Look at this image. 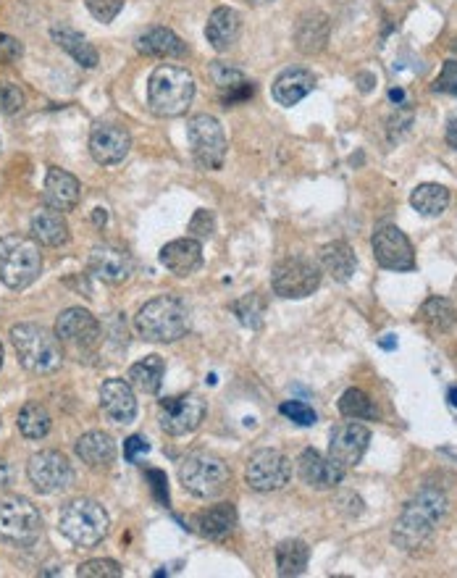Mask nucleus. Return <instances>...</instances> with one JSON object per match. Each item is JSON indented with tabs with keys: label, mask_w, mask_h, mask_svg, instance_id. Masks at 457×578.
I'll return each instance as SVG.
<instances>
[{
	"label": "nucleus",
	"mask_w": 457,
	"mask_h": 578,
	"mask_svg": "<svg viewBox=\"0 0 457 578\" xmlns=\"http://www.w3.org/2000/svg\"><path fill=\"white\" fill-rule=\"evenodd\" d=\"M292 479V463L279 450H258L250 455L245 468L247 487L255 492H279Z\"/></svg>",
	"instance_id": "nucleus-11"
},
{
	"label": "nucleus",
	"mask_w": 457,
	"mask_h": 578,
	"mask_svg": "<svg viewBox=\"0 0 457 578\" xmlns=\"http://www.w3.org/2000/svg\"><path fill=\"white\" fill-rule=\"evenodd\" d=\"M92 221H95L98 226H106V221H108L106 208H95V213H92Z\"/></svg>",
	"instance_id": "nucleus-50"
},
{
	"label": "nucleus",
	"mask_w": 457,
	"mask_h": 578,
	"mask_svg": "<svg viewBox=\"0 0 457 578\" xmlns=\"http://www.w3.org/2000/svg\"><path fill=\"white\" fill-rule=\"evenodd\" d=\"M163 358L161 355H148V358L137 360L132 363L127 371V381L132 384L137 392H145V395H158L163 384Z\"/></svg>",
	"instance_id": "nucleus-32"
},
{
	"label": "nucleus",
	"mask_w": 457,
	"mask_h": 578,
	"mask_svg": "<svg viewBox=\"0 0 457 578\" xmlns=\"http://www.w3.org/2000/svg\"><path fill=\"white\" fill-rule=\"evenodd\" d=\"M27 476L32 481V487L40 494H56L71 487L74 481V471L66 455L56 450L35 452L27 463Z\"/></svg>",
	"instance_id": "nucleus-12"
},
{
	"label": "nucleus",
	"mask_w": 457,
	"mask_h": 578,
	"mask_svg": "<svg viewBox=\"0 0 457 578\" xmlns=\"http://www.w3.org/2000/svg\"><path fill=\"white\" fill-rule=\"evenodd\" d=\"M331 37V22L324 11H308L300 16V22L295 27V48L303 56H316L329 45Z\"/></svg>",
	"instance_id": "nucleus-22"
},
{
	"label": "nucleus",
	"mask_w": 457,
	"mask_h": 578,
	"mask_svg": "<svg viewBox=\"0 0 457 578\" xmlns=\"http://www.w3.org/2000/svg\"><path fill=\"white\" fill-rule=\"evenodd\" d=\"M50 35H53L58 48H64L79 66H85V69H95V66H98V50L87 43L85 35H79V32H74V29L69 27H53Z\"/></svg>",
	"instance_id": "nucleus-34"
},
{
	"label": "nucleus",
	"mask_w": 457,
	"mask_h": 578,
	"mask_svg": "<svg viewBox=\"0 0 457 578\" xmlns=\"http://www.w3.org/2000/svg\"><path fill=\"white\" fill-rule=\"evenodd\" d=\"M447 494L439 489H421L413 500L402 508L400 518L392 529V542L402 552H418L434 539L439 523L447 515Z\"/></svg>",
	"instance_id": "nucleus-1"
},
{
	"label": "nucleus",
	"mask_w": 457,
	"mask_h": 578,
	"mask_svg": "<svg viewBox=\"0 0 457 578\" xmlns=\"http://www.w3.org/2000/svg\"><path fill=\"white\" fill-rule=\"evenodd\" d=\"M213 82L218 87V95H221V103L226 108L237 106V103H245L247 98H253V82L242 74L240 69H234L229 64H216L211 69Z\"/></svg>",
	"instance_id": "nucleus-27"
},
{
	"label": "nucleus",
	"mask_w": 457,
	"mask_h": 578,
	"mask_svg": "<svg viewBox=\"0 0 457 578\" xmlns=\"http://www.w3.org/2000/svg\"><path fill=\"white\" fill-rule=\"evenodd\" d=\"M58 529H61V534H64L69 542L90 550V547H95V544L106 539L108 529H111V521H108V513L103 510L100 502L74 500L61 510Z\"/></svg>",
	"instance_id": "nucleus-6"
},
{
	"label": "nucleus",
	"mask_w": 457,
	"mask_h": 578,
	"mask_svg": "<svg viewBox=\"0 0 457 578\" xmlns=\"http://www.w3.org/2000/svg\"><path fill=\"white\" fill-rule=\"evenodd\" d=\"M436 92H447V95H455L457 98V61H447L442 69V74L436 77L434 82Z\"/></svg>",
	"instance_id": "nucleus-46"
},
{
	"label": "nucleus",
	"mask_w": 457,
	"mask_h": 578,
	"mask_svg": "<svg viewBox=\"0 0 457 578\" xmlns=\"http://www.w3.org/2000/svg\"><path fill=\"white\" fill-rule=\"evenodd\" d=\"M74 452L82 463H87L90 468H106L111 466L113 458H116V445L113 439L103 431H87L85 437L77 439Z\"/></svg>",
	"instance_id": "nucleus-29"
},
{
	"label": "nucleus",
	"mask_w": 457,
	"mask_h": 578,
	"mask_svg": "<svg viewBox=\"0 0 457 578\" xmlns=\"http://www.w3.org/2000/svg\"><path fill=\"white\" fill-rule=\"evenodd\" d=\"M247 3H253V6H261V3H268V0H247Z\"/></svg>",
	"instance_id": "nucleus-52"
},
{
	"label": "nucleus",
	"mask_w": 457,
	"mask_h": 578,
	"mask_svg": "<svg viewBox=\"0 0 457 578\" xmlns=\"http://www.w3.org/2000/svg\"><path fill=\"white\" fill-rule=\"evenodd\" d=\"M255 300H258V297L250 295V297H245L242 303L234 305V313H237L242 324L250 326V329H258V326L263 324V313H266V308H258V311H253Z\"/></svg>",
	"instance_id": "nucleus-44"
},
{
	"label": "nucleus",
	"mask_w": 457,
	"mask_h": 578,
	"mask_svg": "<svg viewBox=\"0 0 457 578\" xmlns=\"http://www.w3.org/2000/svg\"><path fill=\"white\" fill-rule=\"evenodd\" d=\"M195 100V77L182 66H158L150 74L148 82V103L155 116L174 119L187 113V108Z\"/></svg>",
	"instance_id": "nucleus-3"
},
{
	"label": "nucleus",
	"mask_w": 457,
	"mask_h": 578,
	"mask_svg": "<svg viewBox=\"0 0 457 578\" xmlns=\"http://www.w3.org/2000/svg\"><path fill=\"white\" fill-rule=\"evenodd\" d=\"M450 405L452 408H457V387L450 389Z\"/></svg>",
	"instance_id": "nucleus-51"
},
{
	"label": "nucleus",
	"mask_w": 457,
	"mask_h": 578,
	"mask_svg": "<svg viewBox=\"0 0 457 578\" xmlns=\"http://www.w3.org/2000/svg\"><path fill=\"white\" fill-rule=\"evenodd\" d=\"M90 271L108 284H124L132 276L134 261L127 250L113 245H95L90 253Z\"/></svg>",
	"instance_id": "nucleus-19"
},
{
	"label": "nucleus",
	"mask_w": 457,
	"mask_h": 578,
	"mask_svg": "<svg viewBox=\"0 0 457 578\" xmlns=\"http://www.w3.org/2000/svg\"><path fill=\"white\" fill-rule=\"evenodd\" d=\"M187 140H190L192 156L200 169L218 171L224 166L229 142H226L224 127L216 116H208V113L192 116L187 121Z\"/></svg>",
	"instance_id": "nucleus-9"
},
{
	"label": "nucleus",
	"mask_w": 457,
	"mask_h": 578,
	"mask_svg": "<svg viewBox=\"0 0 457 578\" xmlns=\"http://www.w3.org/2000/svg\"><path fill=\"white\" fill-rule=\"evenodd\" d=\"M82 198V184L74 174L64 169H50L48 177H45V190H43V203L48 208H56V211L66 213L74 211Z\"/></svg>",
	"instance_id": "nucleus-21"
},
{
	"label": "nucleus",
	"mask_w": 457,
	"mask_h": 578,
	"mask_svg": "<svg viewBox=\"0 0 457 578\" xmlns=\"http://www.w3.org/2000/svg\"><path fill=\"white\" fill-rule=\"evenodd\" d=\"M137 50L150 58H182L187 56V43L169 27H150L137 37Z\"/></svg>",
	"instance_id": "nucleus-26"
},
{
	"label": "nucleus",
	"mask_w": 457,
	"mask_h": 578,
	"mask_svg": "<svg viewBox=\"0 0 457 578\" xmlns=\"http://www.w3.org/2000/svg\"><path fill=\"white\" fill-rule=\"evenodd\" d=\"M11 484V468L6 460H0V489H6Z\"/></svg>",
	"instance_id": "nucleus-48"
},
{
	"label": "nucleus",
	"mask_w": 457,
	"mask_h": 578,
	"mask_svg": "<svg viewBox=\"0 0 457 578\" xmlns=\"http://www.w3.org/2000/svg\"><path fill=\"white\" fill-rule=\"evenodd\" d=\"M421 321L434 334H447L457 324L455 305L450 300H444V297H429L421 308Z\"/></svg>",
	"instance_id": "nucleus-36"
},
{
	"label": "nucleus",
	"mask_w": 457,
	"mask_h": 578,
	"mask_svg": "<svg viewBox=\"0 0 457 578\" xmlns=\"http://www.w3.org/2000/svg\"><path fill=\"white\" fill-rule=\"evenodd\" d=\"M100 410L113 423H132L137 418V397L127 379H108L100 387Z\"/></svg>",
	"instance_id": "nucleus-20"
},
{
	"label": "nucleus",
	"mask_w": 457,
	"mask_h": 578,
	"mask_svg": "<svg viewBox=\"0 0 457 578\" xmlns=\"http://www.w3.org/2000/svg\"><path fill=\"white\" fill-rule=\"evenodd\" d=\"M237 526V508L232 502H218L195 515V529L208 539H221Z\"/></svg>",
	"instance_id": "nucleus-31"
},
{
	"label": "nucleus",
	"mask_w": 457,
	"mask_h": 578,
	"mask_svg": "<svg viewBox=\"0 0 457 578\" xmlns=\"http://www.w3.org/2000/svg\"><path fill=\"white\" fill-rule=\"evenodd\" d=\"M339 413L352 421H373L376 418V408H373L371 397L363 389H347L345 395L339 397Z\"/></svg>",
	"instance_id": "nucleus-38"
},
{
	"label": "nucleus",
	"mask_w": 457,
	"mask_h": 578,
	"mask_svg": "<svg viewBox=\"0 0 457 578\" xmlns=\"http://www.w3.org/2000/svg\"><path fill=\"white\" fill-rule=\"evenodd\" d=\"M447 142H450V148L457 150V119L447 124Z\"/></svg>",
	"instance_id": "nucleus-49"
},
{
	"label": "nucleus",
	"mask_w": 457,
	"mask_h": 578,
	"mask_svg": "<svg viewBox=\"0 0 457 578\" xmlns=\"http://www.w3.org/2000/svg\"><path fill=\"white\" fill-rule=\"evenodd\" d=\"M43 274V253L35 237H0V282L8 289H24Z\"/></svg>",
	"instance_id": "nucleus-4"
},
{
	"label": "nucleus",
	"mask_w": 457,
	"mask_h": 578,
	"mask_svg": "<svg viewBox=\"0 0 457 578\" xmlns=\"http://www.w3.org/2000/svg\"><path fill=\"white\" fill-rule=\"evenodd\" d=\"M56 337L61 345L77 350V353H92L98 347L103 329L100 321L85 308H69L58 316Z\"/></svg>",
	"instance_id": "nucleus-13"
},
{
	"label": "nucleus",
	"mask_w": 457,
	"mask_h": 578,
	"mask_svg": "<svg viewBox=\"0 0 457 578\" xmlns=\"http://www.w3.org/2000/svg\"><path fill=\"white\" fill-rule=\"evenodd\" d=\"M161 263L176 276H190L203 266V245L195 237L174 240L161 250Z\"/></svg>",
	"instance_id": "nucleus-24"
},
{
	"label": "nucleus",
	"mask_w": 457,
	"mask_h": 578,
	"mask_svg": "<svg viewBox=\"0 0 457 578\" xmlns=\"http://www.w3.org/2000/svg\"><path fill=\"white\" fill-rule=\"evenodd\" d=\"M318 287H321V268L305 258H287L271 274V289L284 300H303Z\"/></svg>",
	"instance_id": "nucleus-10"
},
{
	"label": "nucleus",
	"mask_w": 457,
	"mask_h": 578,
	"mask_svg": "<svg viewBox=\"0 0 457 578\" xmlns=\"http://www.w3.org/2000/svg\"><path fill=\"white\" fill-rule=\"evenodd\" d=\"M318 261H321V268H324L326 274L334 276L337 282H350L352 274H355V268H358L355 250L342 240L329 242V245L321 247Z\"/></svg>",
	"instance_id": "nucleus-30"
},
{
	"label": "nucleus",
	"mask_w": 457,
	"mask_h": 578,
	"mask_svg": "<svg viewBox=\"0 0 457 578\" xmlns=\"http://www.w3.org/2000/svg\"><path fill=\"white\" fill-rule=\"evenodd\" d=\"M124 3L127 0H85L87 11L103 24H111L124 11Z\"/></svg>",
	"instance_id": "nucleus-41"
},
{
	"label": "nucleus",
	"mask_w": 457,
	"mask_h": 578,
	"mask_svg": "<svg viewBox=\"0 0 457 578\" xmlns=\"http://www.w3.org/2000/svg\"><path fill=\"white\" fill-rule=\"evenodd\" d=\"M29 232H32V237L45 247H61L66 245L71 237L64 213L56 211V208H48V205H43V208L32 216Z\"/></svg>",
	"instance_id": "nucleus-28"
},
{
	"label": "nucleus",
	"mask_w": 457,
	"mask_h": 578,
	"mask_svg": "<svg viewBox=\"0 0 457 578\" xmlns=\"http://www.w3.org/2000/svg\"><path fill=\"white\" fill-rule=\"evenodd\" d=\"M11 345H14L19 363L32 374H53L61 368V342L56 334L37 324H19L11 329Z\"/></svg>",
	"instance_id": "nucleus-5"
},
{
	"label": "nucleus",
	"mask_w": 457,
	"mask_h": 578,
	"mask_svg": "<svg viewBox=\"0 0 457 578\" xmlns=\"http://www.w3.org/2000/svg\"><path fill=\"white\" fill-rule=\"evenodd\" d=\"M187 232H190V237H195V240H208V237H213V232H216V216H213V211H205V208L195 211V216L190 219V226H187Z\"/></svg>",
	"instance_id": "nucleus-43"
},
{
	"label": "nucleus",
	"mask_w": 457,
	"mask_h": 578,
	"mask_svg": "<svg viewBox=\"0 0 457 578\" xmlns=\"http://www.w3.org/2000/svg\"><path fill=\"white\" fill-rule=\"evenodd\" d=\"M368 442H371V431L363 426V423H345L339 426L334 434H331L329 442V458L337 463L339 468H355L363 460L368 450Z\"/></svg>",
	"instance_id": "nucleus-16"
},
{
	"label": "nucleus",
	"mask_w": 457,
	"mask_h": 578,
	"mask_svg": "<svg viewBox=\"0 0 457 578\" xmlns=\"http://www.w3.org/2000/svg\"><path fill=\"white\" fill-rule=\"evenodd\" d=\"M19 431L24 439H45L50 434L53 418H50L48 408L40 402H27L19 413Z\"/></svg>",
	"instance_id": "nucleus-37"
},
{
	"label": "nucleus",
	"mask_w": 457,
	"mask_h": 578,
	"mask_svg": "<svg viewBox=\"0 0 457 578\" xmlns=\"http://www.w3.org/2000/svg\"><path fill=\"white\" fill-rule=\"evenodd\" d=\"M279 410H282L284 418H289V421L297 423V426H316V421H318L316 410L310 408V405H305V402H297V400L284 402Z\"/></svg>",
	"instance_id": "nucleus-42"
},
{
	"label": "nucleus",
	"mask_w": 457,
	"mask_h": 578,
	"mask_svg": "<svg viewBox=\"0 0 457 578\" xmlns=\"http://www.w3.org/2000/svg\"><path fill=\"white\" fill-rule=\"evenodd\" d=\"M297 473L300 479L316 492H326V489H337L345 479V468H339L329 455H321L316 450H305L297 460Z\"/></svg>",
	"instance_id": "nucleus-18"
},
{
	"label": "nucleus",
	"mask_w": 457,
	"mask_h": 578,
	"mask_svg": "<svg viewBox=\"0 0 457 578\" xmlns=\"http://www.w3.org/2000/svg\"><path fill=\"white\" fill-rule=\"evenodd\" d=\"M158 413H161V429L171 437H184V434H192V431L203 423L205 413V400H200L197 395H176L166 397V400L158 402Z\"/></svg>",
	"instance_id": "nucleus-14"
},
{
	"label": "nucleus",
	"mask_w": 457,
	"mask_h": 578,
	"mask_svg": "<svg viewBox=\"0 0 457 578\" xmlns=\"http://www.w3.org/2000/svg\"><path fill=\"white\" fill-rule=\"evenodd\" d=\"M121 565L116 560H87L77 568L79 578H121Z\"/></svg>",
	"instance_id": "nucleus-39"
},
{
	"label": "nucleus",
	"mask_w": 457,
	"mask_h": 578,
	"mask_svg": "<svg viewBox=\"0 0 457 578\" xmlns=\"http://www.w3.org/2000/svg\"><path fill=\"white\" fill-rule=\"evenodd\" d=\"M43 534V515L27 497L0 500V539L16 547H32Z\"/></svg>",
	"instance_id": "nucleus-8"
},
{
	"label": "nucleus",
	"mask_w": 457,
	"mask_h": 578,
	"mask_svg": "<svg viewBox=\"0 0 457 578\" xmlns=\"http://www.w3.org/2000/svg\"><path fill=\"white\" fill-rule=\"evenodd\" d=\"M0 366H3V345H0Z\"/></svg>",
	"instance_id": "nucleus-53"
},
{
	"label": "nucleus",
	"mask_w": 457,
	"mask_h": 578,
	"mask_svg": "<svg viewBox=\"0 0 457 578\" xmlns=\"http://www.w3.org/2000/svg\"><path fill=\"white\" fill-rule=\"evenodd\" d=\"M148 442L142 437H129L127 442H124V455H127V460H137V455L140 452H148Z\"/></svg>",
	"instance_id": "nucleus-47"
},
{
	"label": "nucleus",
	"mask_w": 457,
	"mask_h": 578,
	"mask_svg": "<svg viewBox=\"0 0 457 578\" xmlns=\"http://www.w3.org/2000/svg\"><path fill=\"white\" fill-rule=\"evenodd\" d=\"M240 35H242V16L240 11H234V8L229 6L216 8L211 14V19H208V24H205V37H208V43H211L213 50H218V53L234 48L237 40H240Z\"/></svg>",
	"instance_id": "nucleus-23"
},
{
	"label": "nucleus",
	"mask_w": 457,
	"mask_h": 578,
	"mask_svg": "<svg viewBox=\"0 0 457 578\" xmlns=\"http://www.w3.org/2000/svg\"><path fill=\"white\" fill-rule=\"evenodd\" d=\"M313 90H316V77H313V71L287 69L276 77L274 87H271V95H274V100L279 106L292 108L303 98H308Z\"/></svg>",
	"instance_id": "nucleus-25"
},
{
	"label": "nucleus",
	"mask_w": 457,
	"mask_h": 578,
	"mask_svg": "<svg viewBox=\"0 0 457 578\" xmlns=\"http://www.w3.org/2000/svg\"><path fill=\"white\" fill-rule=\"evenodd\" d=\"M371 247L373 258H376V263H379L381 268H389V271H413L415 268L413 245H410L405 232L397 229V226H379V229L373 232Z\"/></svg>",
	"instance_id": "nucleus-15"
},
{
	"label": "nucleus",
	"mask_w": 457,
	"mask_h": 578,
	"mask_svg": "<svg viewBox=\"0 0 457 578\" xmlns=\"http://www.w3.org/2000/svg\"><path fill=\"white\" fill-rule=\"evenodd\" d=\"M134 329L148 342H176L190 332V311L174 295L153 297L134 316Z\"/></svg>",
	"instance_id": "nucleus-2"
},
{
	"label": "nucleus",
	"mask_w": 457,
	"mask_h": 578,
	"mask_svg": "<svg viewBox=\"0 0 457 578\" xmlns=\"http://www.w3.org/2000/svg\"><path fill=\"white\" fill-rule=\"evenodd\" d=\"M310 560V547L303 539H287L276 547V571L279 576H303Z\"/></svg>",
	"instance_id": "nucleus-35"
},
{
	"label": "nucleus",
	"mask_w": 457,
	"mask_h": 578,
	"mask_svg": "<svg viewBox=\"0 0 457 578\" xmlns=\"http://www.w3.org/2000/svg\"><path fill=\"white\" fill-rule=\"evenodd\" d=\"M129 150H132V137H129V132L124 127L100 124V127L92 129L90 156L95 158V163H100V166L121 163L129 156Z\"/></svg>",
	"instance_id": "nucleus-17"
},
{
	"label": "nucleus",
	"mask_w": 457,
	"mask_h": 578,
	"mask_svg": "<svg viewBox=\"0 0 457 578\" xmlns=\"http://www.w3.org/2000/svg\"><path fill=\"white\" fill-rule=\"evenodd\" d=\"M24 56V45L11 35L0 32V64H16Z\"/></svg>",
	"instance_id": "nucleus-45"
},
{
	"label": "nucleus",
	"mask_w": 457,
	"mask_h": 578,
	"mask_svg": "<svg viewBox=\"0 0 457 578\" xmlns=\"http://www.w3.org/2000/svg\"><path fill=\"white\" fill-rule=\"evenodd\" d=\"M179 481L192 497L213 500V497H221L226 492L229 481H232V473H229V466L224 460L216 458V455L195 452L179 468Z\"/></svg>",
	"instance_id": "nucleus-7"
},
{
	"label": "nucleus",
	"mask_w": 457,
	"mask_h": 578,
	"mask_svg": "<svg viewBox=\"0 0 457 578\" xmlns=\"http://www.w3.org/2000/svg\"><path fill=\"white\" fill-rule=\"evenodd\" d=\"M24 90L16 82H0V111L6 116H14L24 108Z\"/></svg>",
	"instance_id": "nucleus-40"
},
{
	"label": "nucleus",
	"mask_w": 457,
	"mask_h": 578,
	"mask_svg": "<svg viewBox=\"0 0 457 578\" xmlns=\"http://www.w3.org/2000/svg\"><path fill=\"white\" fill-rule=\"evenodd\" d=\"M410 205L426 219H439L447 211V205H450V190L444 184L434 182L418 184L413 195H410Z\"/></svg>",
	"instance_id": "nucleus-33"
}]
</instances>
